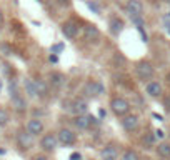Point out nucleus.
<instances>
[{
  "label": "nucleus",
  "mask_w": 170,
  "mask_h": 160,
  "mask_svg": "<svg viewBox=\"0 0 170 160\" xmlns=\"http://www.w3.org/2000/svg\"><path fill=\"white\" fill-rule=\"evenodd\" d=\"M120 123H122V129L125 130V132H133V130H137V129H139L140 120H139V115H135V113H129V115L122 117Z\"/></svg>",
  "instance_id": "obj_6"
},
{
  "label": "nucleus",
  "mask_w": 170,
  "mask_h": 160,
  "mask_svg": "<svg viewBox=\"0 0 170 160\" xmlns=\"http://www.w3.org/2000/svg\"><path fill=\"white\" fill-rule=\"evenodd\" d=\"M47 82H48V85H50L52 88L60 90V88H62V87L67 84V77H65V74H64V72L52 70V72L47 75Z\"/></svg>",
  "instance_id": "obj_4"
},
{
  "label": "nucleus",
  "mask_w": 170,
  "mask_h": 160,
  "mask_svg": "<svg viewBox=\"0 0 170 160\" xmlns=\"http://www.w3.org/2000/svg\"><path fill=\"white\" fill-rule=\"evenodd\" d=\"M82 94L84 97L87 98H97L98 95H104L105 94V87L102 82H98V80H87L84 85V88H82Z\"/></svg>",
  "instance_id": "obj_3"
},
{
  "label": "nucleus",
  "mask_w": 170,
  "mask_h": 160,
  "mask_svg": "<svg viewBox=\"0 0 170 160\" xmlns=\"http://www.w3.org/2000/svg\"><path fill=\"white\" fill-rule=\"evenodd\" d=\"M113 64H115V67H125L127 65V58L123 57L122 52H115V54H113Z\"/></svg>",
  "instance_id": "obj_24"
},
{
  "label": "nucleus",
  "mask_w": 170,
  "mask_h": 160,
  "mask_svg": "<svg viewBox=\"0 0 170 160\" xmlns=\"http://www.w3.org/2000/svg\"><path fill=\"white\" fill-rule=\"evenodd\" d=\"M110 110L113 112V115H117V117H125V115H129L130 110H132V105L130 102L125 98V97H120V95H115L110 98Z\"/></svg>",
  "instance_id": "obj_2"
},
{
  "label": "nucleus",
  "mask_w": 170,
  "mask_h": 160,
  "mask_svg": "<svg viewBox=\"0 0 170 160\" xmlns=\"http://www.w3.org/2000/svg\"><path fill=\"white\" fill-rule=\"evenodd\" d=\"M155 150L160 159H170V142H160Z\"/></svg>",
  "instance_id": "obj_19"
},
{
  "label": "nucleus",
  "mask_w": 170,
  "mask_h": 160,
  "mask_svg": "<svg viewBox=\"0 0 170 160\" xmlns=\"http://www.w3.org/2000/svg\"><path fill=\"white\" fill-rule=\"evenodd\" d=\"M120 160H140V155H139V152L135 149H125Z\"/></svg>",
  "instance_id": "obj_22"
},
{
  "label": "nucleus",
  "mask_w": 170,
  "mask_h": 160,
  "mask_svg": "<svg viewBox=\"0 0 170 160\" xmlns=\"http://www.w3.org/2000/svg\"><path fill=\"white\" fill-rule=\"evenodd\" d=\"M58 5H62V7H68V5H72V0H55Z\"/></svg>",
  "instance_id": "obj_29"
},
{
  "label": "nucleus",
  "mask_w": 170,
  "mask_h": 160,
  "mask_svg": "<svg viewBox=\"0 0 170 160\" xmlns=\"http://www.w3.org/2000/svg\"><path fill=\"white\" fill-rule=\"evenodd\" d=\"M2 22H3V12L0 10V23H2Z\"/></svg>",
  "instance_id": "obj_38"
},
{
  "label": "nucleus",
  "mask_w": 170,
  "mask_h": 160,
  "mask_svg": "<svg viewBox=\"0 0 170 160\" xmlns=\"http://www.w3.org/2000/svg\"><path fill=\"white\" fill-rule=\"evenodd\" d=\"M0 88H2V84H0Z\"/></svg>",
  "instance_id": "obj_40"
},
{
  "label": "nucleus",
  "mask_w": 170,
  "mask_h": 160,
  "mask_svg": "<svg viewBox=\"0 0 170 160\" xmlns=\"http://www.w3.org/2000/svg\"><path fill=\"white\" fill-rule=\"evenodd\" d=\"M87 110H88V104H87L85 98L78 97L75 100H72V112L75 113V115H85Z\"/></svg>",
  "instance_id": "obj_16"
},
{
  "label": "nucleus",
  "mask_w": 170,
  "mask_h": 160,
  "mask_svg": "<svg viewBox=\"0 0 170 160\" xmlns=\"http://www.w3.org/2000/svg\"><path fill=\"white\" fill-rule=\"evenodd\" d=\"M7 123H9V113H7V110L0 108V127H5Z\"/></svg>",
  "instance_id": "obj_25"
},
{
  "label": "nucleus",
  "mask_w": 170,
  "mask_h": 160,
  "mask_svg": "<svg viewBox=\"0 0 170 160\" xmlns=\"http://www.w3.org/2000/svg\"><path fill=\"white\" fill-rule=\"evenodd\" d=\"M33 160H48V157H47V155H35Z\"/></svg>",
  "instance_id": "obj_35"
},
{
  "label": "nucleus",
  "mask_w": 170,
  "mask_h": 160,
  "mask_svg": "<svg viewBox=\"0 0 170 160\" xmlns=\"http://www.w3.org/2000/svg\"><path fill=\"white\" fill-rule=\"evenodd\" d=\"M78 23H77L75 20H65L62 25H60V30H62V33H64V37L67 38H75L77 33H78Z\"/></svg>",
  "instance_id": "obj_7"
},
{
  "label": "nucleus",
  "mask_w": 170,
  "mask_h": 160,
  "mask_svg": "<svg viewBox=\"0 0 170 160\" xmlns=\"http://www.w3.org/2000/svg\"><path fill=\"white\" fill-rule=\"evenodd\" d=\"M23 87H25V94H27L30 98L37 97V85H35V80L25 78V82H23Z\"/></svg>",
  "instance_id": "obj_20"
},
{
  "label": "nucleus",
  "mask_w": 170,
  "mask_h": 160,
  "mask_svg": "<svg viewBox=\"0 0 170 160\" xmlns=\"http://www.w3.org/2000/svg\"><path fill=\"white\" fill-rule=\"evenodd\" d=\"M85 3H87V7H88V9H90V10H94L95 13H98V15H100V9H98V7L95 5L94 2H88V0H87Z\"/></svg>",
  "instance_id": "obj_27"
},
{
  "label": "nucleus",
  "mask_w": 170,
  "mask_h": 160,
  "mask_svg": "<svg viewBox=\"0 0 170 160\" xmlns=\"http://www.w3.org/2000/svg\"><path fill=\"white\" fill-rule=\"evenodd\" d=\"M27 130L32 135H38V133L44 132V122L40 118H30L27 123Z\"/></svg>",
  "instance_id": "obj_17"
},
{
  "label": "nucleus",
  "mask_w": 170,
  "mask_h": 160,
  "mask_svg": "<svg viewBox=\"0 0 170 160\" xmlns=\"http://www.w3.org/2000/svg\"><path fill=\"white\" fill-rule=\"evenodd\" d=\"M80 159H82V157H80V153H78V152H74V153L70 155V160H80Z\"/></svg>",
  "instance_id": "obj_34"
},
{
  "label": "nucleus",
  "mask_w": 170,
  "mask_h": 160,
  "mask_svg": "<svg viewBox=\"0 0 170 160\" xmlns=\"http://www.w3.org/2000/svg\"><path fill=\"white\" fill-rule=\"evenodd\" d=\"M108 27H110L112 35H118V33H122L123 27H125V22H123L118 15H112L110 20H108Z\"/></svg>",
  "instance_id": "obj_14"
},
{
  "label": "nucleus",
  "mask_w": 170,
  "mask_h": 160,
  "mask_svg": "<svg viewBox=\"0 0 170 160\" xmlns=\"http://www.w3.org/2000/svg\"><path fill=\"white\" fill-rule=\"evenodd\" d=\"M48 60H50V62H54V64H57V62H58V57H57V54H50Z\"/></svg>",
  "instance_id": "obj_33"
},
{
  "label": "nucleus",
  "mask_w": 170,
  "mask_h": 160,
  "mask_svg": "<svg viewBox=\"0 0 170 160\" xmlns=\"http://www.w3.org/2000/svg\"><path fill=\"white\" fill-rule=\"evenodd\" d=\"M35 85H37V95L38 97H47L48 95V88H50V85H48L47 80H35Z\"/></svg>",
  "instance_id": "obj_21"
},
{
  "label": "nucleus",
  "mask_w": 170,
  "mask_h": 160,
  "mask_svg": "<svg viewBox=\"0 0 170 160\" xmlns=\"http://www.w3.org/2000/svg\"><path fill=\"white\" fill-rule=\"evenodd\" d=\"M162 22H163V23H167V22H170V10H169V12H165V13H163V17H162Z\"/></svg>",
  "instance_id": "obj_32"
},
{
  "label": "nucleus",
  "mask_w": 170,
  "mask_h": 160,
  "mask_svg": "<svg viewBox=\"0 0 170 160\" xmlns=\"http://www.w3.org/2000/svg\"><path fill=\"white\" fill-rule=\"evenodd\" d=\"M57 143H58V139H57L55 133H47V135L42 137L40 147H42L44 150H47V152H54L57 149Z\"/></svg>",
  "instance_id": "obj_12"
},
{
  "label": "nucleus",
  "mask_w": 170,
  "mask_h": 160,
  "mask_svg": "<svg viewBox=\"0 0 170 160\" xmlns=\"http://www.w3.org/2000/svg\"><path fill=\"white\" fill-rule=\"evenodd\" d=\"M145 92L152 98H159L163 95V88H162V84L159 80H150V82L145 84Z\"/></svg>",
  "instance_id": "obj_10"
},
{
  "label": "nucleus",
  "mask_w": 170,
  "mask_h": 160,
  "mask_svg": "<svg viewBox=\"0 0 170 160\" xmlns=\"http://www.w3.org/2000/svg\"><path fill=\"white\" fill-rule=\"evenodd\" d=\"M84 38L87 42H98L100 40V30L95 23H87L84 27Z\"/></svg>",
  "instance_id": "obj_11"
},
{
  "label": "nucleus",
  "mask_w": 170,
  "mask_h": 160,
  "mask_svg": "<svg viewBox=\"0 0 170 160\" xmlns=\"http://www.w3.org/2000/svg\"><path fill=\"white\" fill-rule=\"evenodd\" d=\"M57 139H58V143H62V145L68 147V145L77 143V133L74 132V130H70V129H65V127H64V129H60V130H58Z\"/></svg>",
  "instance_id": "obj_5"
},
{
  "label": "nucleus",
  "mask_w": 170,
  "mask_h": 160,
  "mask_svg": "<svg viewBox=\"0 0 170 160\" xmlns=\"http://www.w3.org/2000/svg\"><path fill=\"white\" fill-rule=\"evenodd\" d=\"M12 105H13V108H15L17 112H25V110H27V100L20 94L12 97Z\"/></svg>",
  "instance_id": "obj_18"
},
{
  "label": "nucleus",
  "mask_w": 170,
  "mask_h": 160,
  "mask_svg": "<svg viewBox=\"0 0 170 160\" xmlns=\"http://www.w3.org/2000/svg\"><path fill=\"white\" fill-rule=\"evenodd\" d=\"M74 125H75V129H78V130H87V129L92 127V117L87 115V113L85 115H75Z\"/></svg>",
  "instance_id": "obj_15"
},
{
  "label": "nucleus",
  "mask_w": 170,
  "mask_h": 160,
  "mask_svg": "<svg viewBox=\"0 0 170 160\" xmlns=\"http://www.w3.org/2000/svg\"><path fill=\"white\" fill-rule=\"evenodd\" d=\"M3 153H5V150H3V149H0V155H3Z\"/></svg>",
  "instance_id": "obj_39"
},
{
  "label": "nucleus",
  "mask_w": 170,
  "mask_h": 160,
  "mask_svg": "<svg viewBox=\"0 0 170 160\" xmlns=\"http://www.w3.org/2000/svg\"><path fill=\"white\" fill-rule=\"evenodd\" d=\"M142 143H143L145 149H152V147L155 145V135H153V133H145V135L142 137Z\"/></svg>",
  "instance_id": "obj_23"
},
{
  "label": "nucleus",
  "mask_w": 170,
  "mask_h": 160,
  "mask_svg": "<svg viewBox=\"0 0 170 160\" xmlns=\"http://www.w3.org/2000/svg\"><path fill=\"white\" fill-rule=\"evenodd\" d=\"M100 159L102 160H118V145L117 143H107L102 152H100Z\"/></svg>",
  "instance_id": "obj_9"
},
{
  "label": "nucleus",
  "mask_w": 170,
  "mask_h": 160,
  "mask_svg": "<svg viewBox=\"0 0 170 160\" xmlns=\"http://www.w3.org/2000/svg\"><path fill=\"white\" fill-rule=\"evenodd\" d=\"M62 48H64V44H57V45H54V47H52V54H58Z\"/></svg>",
  "instance_id": "obj_30"
},
{
  "label": "nucleus",
  "mask_w": 170,
  "mask_h": 160,
  "mask_svg": "<svg viewBox=\"0 0 170 160\" xmlns=\"http://www.w3.org/2000/svg\"><path fill=\"white\" fill-rule=\"evenodd\" d=\"M162 97H163V107H165V110L170 112V94H165V95H162Z\"/></svg>",
  "instance_id": "obj_26"
},
{
  "label": "nucleus",
  "mask_w": 170,
  "mask_h": 160,
  "mask_svg": "<svg viewBox=\"0 0 170 160\" xmlns=\"http://www.w3.org/2000/svg\"><path fill=\"white\" fill-rule=\"evenodd\" d=\"M62 108L67 110V112H72V102H70V100H64V102H62Z\"/></svg>",
  "instance_id": "obj_28"
},
{
  "label": "nucleus",
  "mask_w": 170,
  "mask_h": 160,
  "mask_svg": "<svg viewBox=\"0 0 170 160\" xmlns=\"http://www.w3.org/2000/svg\"><path fill=\"white\" fill-rule=\"evenodd\" d=\"M125 10H127V13L130 15V19H133V17H142V13H143V3H142L140 0H127Z\"/></svg>",
  "instance_id": "obj_8"
},
{
  "label": "nucleus",
  "mask_w": 170,
  "mask_h": 160,
  "mask_svg": "<svg viewBox=\"0 0 170 160\" xmlns=\"http://www.w3.org/2000/svg\"><path fill=\"white\" fill-rule=\"evenodd\" d=\"M153 135H155V139H163L165 133H163V130H159V129H157V130L153 132Z\"/></svg>",
  "instance_id": "obj_31"
},
{
  "label": "nucleus",
  "mask_w": 170,
  "mask_h": 160,
  "mask_svg": "<svg viewBox=\"0 0 170 160\" xmlns=\"http://www.w3.org/2000/svg\"><path fill=\"white\" fill-rule=\"evenodd\" d=\"M133 70H135L137 78H139L140 82H143V84L150 82L152 78L155 77V67H153V64H152L150 60H145V58H142V60H139V62H135Z\"/></svg>",
  "instance_id": "obj_1"
},
{
  "label": "nucleus",
  "mask_w": 170,
  "mask_h": 160,
  "mask_svg": "<svg viewBox=\"0 0 170 160\" xmlns=\"http://www.w3.org/2000/svg\"><path fill=\"white\" fill-rule=\"evenodd\" d=\"M165 84H167V85L170 87V72L167 74V75H165Z\"/></svg>",
  "instance_id": "obj_37"
},
{
  "label": "nucleus",
  "mask_w": 170,
  "mask_h": 160,
  "mask_svg": "<svg viewBox=\"0 0 170 160\" xmlns=\"http://www.w3.org/2000/svg\"><path fill=\"white\" fill-rule=\"evenodd\" d=\"M163 27H165V32H167V35H170V22L163 23Z\"/></svg>",
  "instance_id": "obj_36"
},
{
  "label": "nucleus",
  "mask_w": 170,
  "mask_h": 160,
  "mask_svg": "<svg viewBox=\"0 0 170 160\" xmlns=\"http://www.w3.org/2000/svg\"><path fill=\"white\" fill-rule=\"evenodd\" d=\"M17 142L23 150H28L32 145H33V135L28 132V130H20L17 133Z\"/></svg>",
  "instance_id": "obj_13"
}]
</instances>
